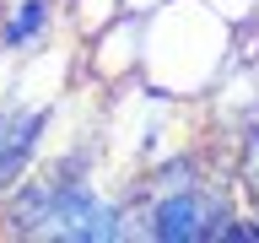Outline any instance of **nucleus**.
Returning <instances> with one entry per match:
<instances>
[{
    "instance_id": "39448f33",
    "label": "nucleus",
    "mask_w": 259,
    "mask_h": 243,
    "mask_svg": "<svg viewBox=\"0 0 259 243\" xmlns=\"http://www.w3.org/2000/svg\"><path fill=\"white\" fill-rule=\"evenodd\" d=\"M65 38V11L60 0H0V54H32Z\"/></svg>"
},
{
    "instance_id": "0eeeda50",
    "label": "nucleus",
    "mask_w": 259,
    "mask_h": 243,
    "mask_svg": "<svg viewBox=\"0 0 259 243\" xmlns=\"http://www.w3.org/2000/svg\"><path fill=\"white\" fill-rule=\"evenodd\" d=\"M216 16H227L232 27H243V22H254V0H205Z\"/></svg>"
},
{
    "instance_id": "f257e3e1",
    "label": "nucleus",
    "mask_w": 259,
    "mask_h": 243,
    "mask_svg": "<svg viewBox=\"0 0 259 243\" xmlns=\"http://www.w3.org/2000/svg\"><path fill=\"white\" fill-rule=\"evenodd\" d=\"M238 60V27L216 16L205 0H162L141 16V70L151 92L178 103H205L227 65Z\"/></svg>"
},
{
    "instance_id": "7ed1b4c3",
    "label": "nucleus",
    "mask_w": 259,
    "mask_h": 243,
    "mask_svg": "<svg viewBox=\"0 0 259 243\" xmlns=\"http://www.w3.org/2000/svg\"><path fill=\"white\" fill-rule=\"evenodd\" d=\"M60 103L65 97H54V103H32V97H11V92L0 97V194L27 168L44 162L49 135L60 125Z\"/></svg>"
},
{
    "instance_id": "f03ea898",
    "label": "nucleus",
    "mask_w": 259,
    "mask_h": 243,
    "mask_svg": "<svg viewBox=\"0 0 259 243\" xmlns=\"http://www.w3.org/2000/svg\"><path fill=\"white\" fill-rule=\"evenodd\" d=\"M232 211H238L232 178L205 173L200 184L141 194L135 200V238H146V243H222Z\"/></svg>"
},
{
    "instance_id": "423d86ee",
    "label": "nucleus",
    "mask_w": 259,
    "mask_h": 243,
    "mask_svg": "<svg viewBox=\"0 0 259 243\" xmlns=\"http://www.w3.org/2000/svg\"><path fill=\"white\" fill-rule=\"evenodd\" d=\"M60 11H65V32L70 38H92V32H103L113 22V16L124 11V0H60Z\"/></svg>"
},
{
    "instance_id": "6e6552de",
    "label": "nucleus",
    "mask_w": 259,
    "mask_h": 243,
    "mask_svg": "<svg viewBox=\"0 0 259 243\" xmlns=\"http://www.w3.org/2000/svg\"><path fill=\"white\" fill-rule=\"evenodd\" d=\"M162 0H124V11H135V16H146V11H157Z\"/></svg>"
},
{
    "instance_id": "20e7f679",
    "label": "nucleus",
    "mask_w": 259,
    "mask_h": 243,
    "mask_svg": "<svg viewBox=\"0 0 259 243\" xmlns=\"http://www.w3.org/2000/svg\"><path fill=\"white\" fill-rule=\"evenodd\" d=\"M135 70H141V16L135 11H119L103 32L76 44V81H87L97 92L130 81Z\"/></svg>"
}]
</instances>
